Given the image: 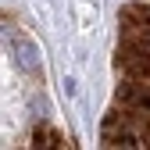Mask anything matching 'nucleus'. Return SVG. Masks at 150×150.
<instances>
[{
  "label": "nucleus",
  "instance_id": "f257e3e1",
  "mask_svg": "<svg viewBox=\"0 0 150 150\" xmlns=\"http://www.w3.org/2000/svg\"><path fill=\"white\" fill-rule=\"evenodd\" d=\"M14 57H18V68H25V71L40 68V50H36L29 40H22V36L14 40Z\"/></svg>",
  "mask_w": 150,
  "mask_h": 150
},
{
  "label": "nucleus",
  "instance_id": "f03ea898",
  "mask_svg": "<svg viewBox=\"0 0 150 150\" xmlns=\"http://www.w3.org/2000/svg\"><path fill=\"white\" fill-rule=\"evenodd\" d=\"M32 146L54 150V146H68V139H64V132H57V129H50V125H36V132H32Z\"/></svg>",
  "mask_w": 150,
  "mask_h": 150
}]
</instances>
